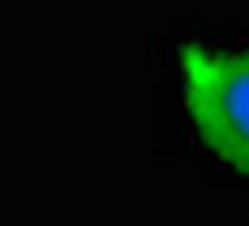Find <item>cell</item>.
<instances>
[{"mask_svg": "<svg viewBox=\"0 0 249 226\" xmlns=\"http://www.w3.org/2000/svg\"><path fill=\"white\" fill-rule=\"evenodd\" d=\"M174 64L196 143L215 166L249 181V38H181Z\"/></svg>", "mask_w": 249, "mask_h": 226, "instance_id": "cell-1", "label": "cell"}]
</instances>
